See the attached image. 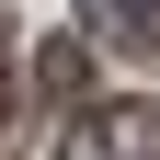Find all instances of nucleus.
I'll return each mask as SVG.
<instances>
[{
  "instance_id": "f03ea898",
  "label": "nucleus",
  "mask_w": 160,
  "mask_h": 160,
  "mask_svg": "<svg viewBox=\"0 0 160 160\" xmlns=\"http://www.w3.org/2000/svg\"><path fill=\"white\" fill-rule=\"evenodd\" d=\"M80 46H114V57H160V0H80Z\"/></svg>"
},
{
  "instance_id": "20e7f679",
  "label": "nucleus",
  "mask_w": 160,
  "mask_h": 160,
  "mask_svg": "<svg viewBox=\"0 0 160 160\" xmlns=\"http://www.w3.org/2000/svg\"><path fill=\"white\" fill-rule=\"evenodd\" d=\"M0 103H12V23H0Z\"/></svg>"
},
{
  "instance_id": "7ed1b4c3",
  "label": "nucleus",
  "mask_w": 160,
  "mask_h": 160,
  "mask_svg": "<svg viewBox=\"0 0 160 160\" xmlns=\"http://www.w3.org/2000/svg\"><path fill=\"white\" fill-rule=\"evenodd\" d=\"M34 92H46L57 114H80V103H92V46H80V34H57V46L34 57Z\"/></svg>"
},
{
  "instance_id": "f257e3e1",
  "label": "nucleus",
  "mask_w": 160,
  "mask_h": 160,
  "mask_svg": "<svg viewBox=\"0 0 160 160\" xmlns=\"http://www.w3.org/2000/svg\"><path fill=\"white\" fill-rule=\"evenodd\" d=\"M57 160H160V114L149 103H80L57 126Z\"/></svg>"
}]
</instances>
